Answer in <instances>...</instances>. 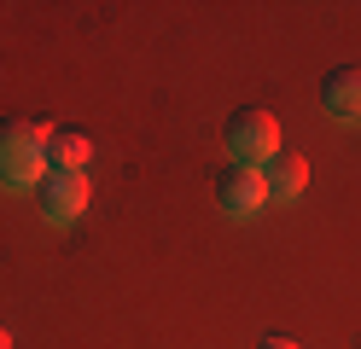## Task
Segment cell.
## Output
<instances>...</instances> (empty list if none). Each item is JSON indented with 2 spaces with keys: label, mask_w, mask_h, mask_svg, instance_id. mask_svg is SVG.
<instances>
[{
  "label": "cell",
  "mask_w": 361,
  "mask_h": 349,
  "mask_svg": "<svg viewBox=\"0 0 361 349\" xmlns=\"http://www.w3.org/2000/svg\"><path fill=\"white\" fill-rule=\"evenodd\" d=\"M47 128L41 123H24V116H12V123H0V180L6 186H41L47 180Z\"/></svg>",
  "instance_id": "6da1fadb"
},
{
  "label": "cell",
  "mask_w": 361,
  "mask_h": 349,
  "mask_svg": "<svg viewBox=\"0 0 361 349\" xmlns=\"http://www.w3.org/2000/svg\"><path fill=\"white\" fill-rule=\"evenodd\" d=\"M228 152H233L239 169H268V163L280 157V123H274V111H257V105L233 111V123H228Z\"/></svg>",
  "instance_id": "7a4b0ae2"
},
{
  "label": "cell",
  "mask_w": 361,
  "mask_h": 349,
  "mask_svg": "<svg viewBox=\"0 0 361 349\" xmlns=\"http://www.w3.org/2000/svg\"><path fill=\"white\" fill-rule=\"evenodd\" d=\"M216 204H221V216H233V221H245V216H257V209L268 204V186H262V169H233L216 180Z\"/></svg>",
  "instance_id": "3957f363"
},
{
  "label": "cell",
  "mask_w": 361,
  "mask_h": 349,
  "mask_svg": "<svg viewBox=\"0 0 361 349\" xmlns=\"http://www.w3.org/2000/svg\"><path fill=\"white\" fill-rule=\"evenodd\" d=\"M87 175H53L47 169V180H41V216H47L53 227H71L82 209H87Z\"/></svg>",
  "instance_id": "277c9868"
},
{
  "label": "cell",
  "mask_w": 361,
  "mask_h": 349,
  "mask_svg": "<svg viewBox=\"0 0 361 349\" xmlns=\"http://www.w3.org/2000/svg\"><path fill=\"white\" fill-rule=\"evenodd\" d=\"M321 105H326V116H338V123H361V70H355V64L326 70Z\"/></svg>",
  "instance_id": "5b68a950"
},
{
  "label": "cell",
  "mask_w": 361,
  "mask_h": 349,
  "mask_svg": "<svg viewBox=\"0 0 361 349\" xmlns=\"http://www.w3.org/2000/svg\"><path fill=\"white\" fill-rule=\"evenodd\" d=\"M262 186H268V198H274V204H291V198L309 186V163H303L298 152H280V157L262 169Z\"/></svg>",
  "instance_id": "8992f818"
},
{
  "label": "cell",
  "mask_w": 361,
  "mask_h": 349,
  "mask_svg": "<svg viewBox=\"0 0 361 349\" xmlns=\"http://www.w3.org/2000/svg\"><path fill=\"white\" fill-rule=\"evenodd\" d=\"M87 163H94L87 134H53L47 140V169L53 175H87Z\"/></svg>",
  "instance_id": "52a82bcc"
},
{
  "label": "cell",
  "mask_w": 361,
  "mask_h": 349,
  "mask_svg": "<svg viewBox=\"0 0 361 349\" xmlns=\"http://www.w3.org/2000/svg\"><path fill=\"white\" fill-rule=\"evenodd\" d=\"M257 349H298V343H291V338H262Z\"/></svg>",
  "instance_id": "ba28073f"
},
{
  "label": "cell",
  "mask_w": 361,
  "mask_h": 349,
  "mask_svg": "<svg viewBox=\"0 0 361 349\" xmlns=\"http://www.w3.org/2000/svg\"><path fill=\"white\" fill-rule=\"evenodd\" d=\"M0 349H12V332H6V326H0Z\"/></svg>",
  "instance_id": "9c48e42d"
}]
</instances>
